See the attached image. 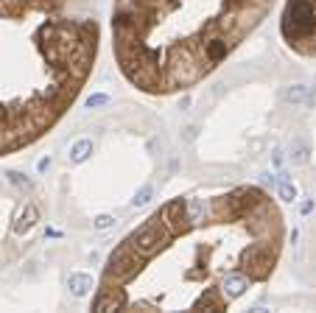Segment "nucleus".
Listing matches in <instances>:
<instances>
[{"mask_svg": "<svg viewBox=\"0 0 316 313\" xmlns=\"http://www.w3.org/2000/svg\"><path fill=\"white\" fill-rule=\"evenodd\" d=\"M34 218H36L34 207H25V210L20 212V218H17V224H14V229H17V232H23V229H28V226L34 224Z\"/></svg>", "mask_w": 316, "mask_h": 313, "instance_id": "nucleus-5", "label": "nucleus"}, {"mask_svg": "<svg viewBox=\"0 0 316 313\" xmlns=\"http://www.w3.org/2000/svg\"><path fill=\"white\" fill-rule=\"evenodd\" d=\"M274 0H115L112 51L148 95L193 89L266 20Z\"/></svg>", "mask_w": 316, "mask_h": 313, "instance_id": "nucleus-3", "label": "nucleus"}, {"mask_svg": "<svg viewBox=\"0 0 316 313\" xmlns=\"http://www.w3.org/2000/svg\"><path fill=\"white\" fill-rule=\"evenodd\" d=\"M87 151H90V143H79L73 148V162H81V159L87 156Z\"/></svg>", "mask_w": 316, "mask_h": 313, "instance_id": "nucleus-7", "label": "nucleus"}, {"mask_svg": "<svg viewBox=\"0 0 316 313\" xmlns=\"http://www.w3.org/2000/svg\"><path fill=\"white\" fill-rule=\"evenodd\" d=\"M109 224H112V218H106V215H104V218H98V221H95V226H98V229H104V226H109Z\"/></svg>", "mask_w": 316, "mask_h": 313, "instance_id": "nucleus-8", "label": "nucleus"}, {"mask_svg": "<svg viewBox=\"0 0 316 313\" xmlns=\"http://www.w3.org/2000/svg\"><path fill=\"white\" fill-rule=\"evenodd\" d=\"M70 285H73V291H76V294H87V288H92V279L76 274V277H70Z\"/></svg>", "mask_w": 316, "mask_h": 313, "instance_id": "nucleus-6", "label": "nucleus"}, {"mask_svg": "<svg viewBox=\"0 0 316 313\" xmlns=\"http://www.w3.org/2000/svg\"><path fill=\"white\" fill-rule=\"evenodd\" d=\"M280 36L302 59H316V0H285Z\"/></svg>", "mask_w": 316, "mask_h": 313, "instance_id": "nucleus-4", "label": "nucleus"}, {"mask_svg": "<svg viewBox=\"0 0 316 313\" xmlns=\"http://www.w3.org/2000/svg\"><path fill=\"white\" fill-rule=\"evenodd\" d=\"M285 221L258 185L199 188L168 199L115 246L92 311H229L266 285Z\"/></svg>", "mask_w": 316, "mask_h": 313, "instance_id": "nucleus-1", "label": "nucleus"}, {"mask_svg": "<svg viewBox=\"0 0 316 313\" xmlns=\"http://www.w3.org/2000/svg\"><path fill=\"white\" fill-rule=\"evenodd\" d=\"M98 51L92 0H0V159L39 143L68 115Z\"/></svg>", "mask_w": 316, "mask_h": 313, "instance_id": "nucleus-2", "label": "nucleus"}]
</instances>
